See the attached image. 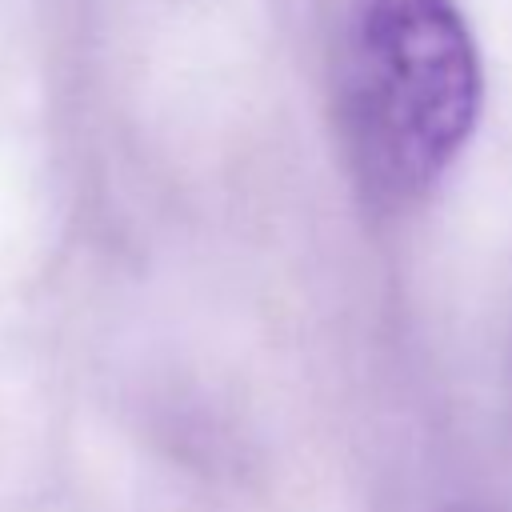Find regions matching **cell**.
I'll return each instance as SVG.
<instances>
[{
    "mask_svg": "<svg viewBox=\"0 0 512 512\" xmlns=\"http://www.w3.org/2000/svg\"><path fill=\"white\" fill-rule=\"evenodd\" d=\"M484 64L456 0H348L336 116L348 168L376 212L424 200L472 140Z\"/></svg>",
    "mask_w": 512,
    "mask_h": 512,
    "instance_id": "cell-1",
    "label": "cell"
}]
</instances>
